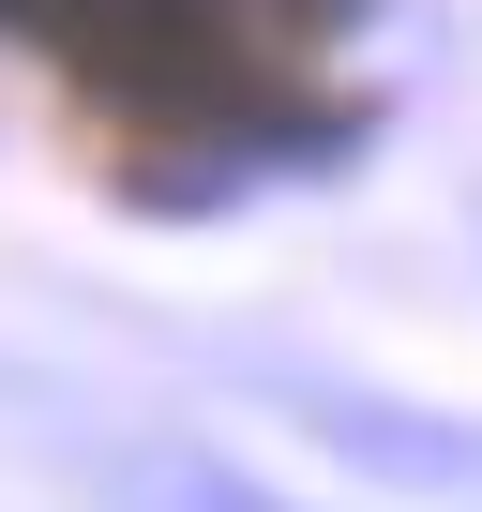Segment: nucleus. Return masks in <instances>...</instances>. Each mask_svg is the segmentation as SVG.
<instances>
[{
	"label": "nucleus",
	"mask_w": 482,
	"mask_h": 512,
	"mask_svg": "<svg viewBox=\"0 0 482 512\" xmlns=\"http://www.w3.org/2000/svg\"><path fill=\"white\" fill-rule=\"evenodd\" d=\"M121 497H136V512H287L272 482H241V467H211V452H136Z\"/></svg>",
	"instance_id": "obj_1"
}]
</instances>
